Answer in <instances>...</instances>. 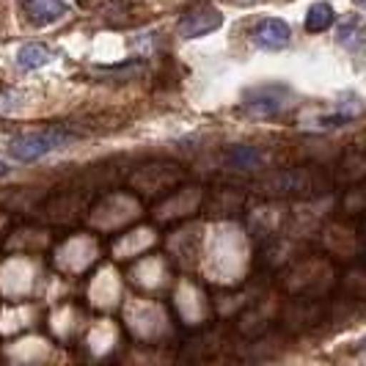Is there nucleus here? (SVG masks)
<instances>
[{"label":"nucleus","mask_w":366,"mask_h":366,"mask_svg":"<svg viewBox=\"0 0 366 366\" xmlns=\"http://www.w3.org/2000/svg\"><path fill=\"white\" fill-rule=\"evenodd\" d=\"M50 61H53V53L39 41H28L17 50V66L22 72H36L41 66H47Z\"/></svg>","instance_id":"6"},{"label":"nucleus","mask_w":366,"mask_h":366,"mask_svg":"<svg viewBox=\"0 0 366 366\" xmlns=\"http://www.w3.org/2000/svg\"><path fill=\"white\" fill-rule=\"evenodd\" d=\"M22 14L31 25L44 28L69 14V6L64 0H22Z\"/></svg>","instance_id":"4"},{"label":"nucleus","mask_w":366,"mask_h":366,"mask_svg":"<svg viewBox=\"0 0 366 366\" xmlns=\"http://www.w3.org/2000/svg\"><path fill=\"white\" fill-rule=\"evenodd\" d=\"M220 25H223V14L218 9H202V11H190L179 22V34L184 39H202L212 31H218Z\"/></svg>","instance_id":"5"},{"label":"nucleus","mask_w":366,"mask_h":366,"mask_svg":"<svg viewBox=\"0 0 366 366\" xmlns=\"http://www.w3.org/2000/svg\"><path fill=\"white\" fill-rule=\"evenodd\" d=\"M242 102H245L248 113H254V116H278L292 105V89L278 86V83L257 86V89L245 92Z\"/></svg>","instance_id":"2"},{"label":"nucleus","mask_w":366,"mask_h":366,"mask_svg":"<svg viewBox=\"0 0 366 366\" xmlns=\"http://www.w3.org/2000/svg\"><path fill=\"white\" fill-rule=\"evenodd\" d=\"M9 174H11V165L6 163V160H0V179H3V177H9Z\"/></svg>","instance_id":"10"},{"label":"nucleus","mask_w":366,"mask_h":366,"mask_svg":"<svg viewBox=\"0 0 366 366\" xmlns=\"http://www.w3.org/2000/svg\"><path fill=\"white\" fill-rule=\"evenodd\" d=\"M262 157H259L257 149H245V147H237L232 152V163L239 165V168H254Z\"/></svg>","instance_id":"9"},{"label":"nucleus","mask_w":366,"mask_h":366,"mask_svg":"<svg viewBox=\"0 0 366 366\" xmlns=\"http://www.w3.org/2000/svg\"><path fill=\"white\" fill-rule=\"evenodd\" d=\"M339 44H345L350 50H361V44H364V22H361V17H350L339 28Z\"/></svg>","instance_id":"8"},{"label":"nucleus","mask_w":366,"mask_h":366,"mask_svg":"<svg viewBox=\"0 0 366 366\" xmlns=\"http://www.w3.org/2000/svg\"><path fill=\"white\" fill-rule=\"evenodd\" d=\"M251 41L257 50H264V53H278L284 50L290 41H292V31L284 19L267 17L257 22V28L251 31Z\"/></svg>","instance_id":"3"},{"label":"nucleus","mask_w":366,"mask_h":366,"mask_svg":"<svg viewBox=\"0 0 366 366\" xmlns=\"http://www.w3.org/2000/svg\"><path fill=\"white\" fill-rule=\"evenodd\" d=\"M74 138V132L69 129H41V132H25L17 135L11 144H9V154L17 160V163H36L41 157L53 154L58 149L69 147Z\"/></svg>","instance_id":"1"},{"label":"nucleus","mask_w":366,"mask_h":366,"mask_svg":"<svg viewBox=\"0 0 366 366\" xmlns=\"http://www.w3.org/2000/svg\"><path fill=\"white\" fill-rule=\"evenodd\" d=\"M333 19H336L333 6H328V3H314L312 9H309V14H306V28L312 34H322V31H328L330 25H333Z\"/></svg>","instance_id":"7"}]
</instances>
